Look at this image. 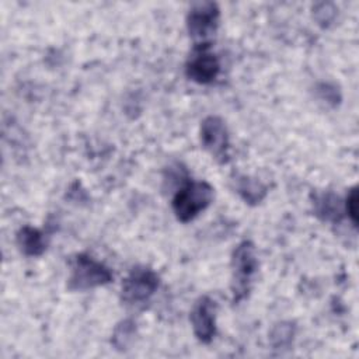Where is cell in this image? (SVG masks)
I'll use <instances>...</instances> for the list:
<instances>
[{
  "mask_svg": "<svg viewBox=\"0 0 359 359\" xmlns=\"http://www.w3.org/2000/svg\"><path fill=\"white\" fill-rule=\"evenodd\" d=\"M213 199V188L206 181H189L172 198L175 217L187 223L203 212Z\"/></svg>",
  "mask_w": 359,
  "mask_h": 359,
  "instance_id": "6da1fadb",
  "label": "cell"
},
{
  "mask_svg": "<svg viewBox=\"0 0 359 359\" xmlns=\"http://www.w3.org/2000/svg\"><path fill=\"white\" fill-rule=\"evenodd\" d=\"M231 268H233V280H231V292L233 302H240L244 299L254 279V275L258 269V259L255 252V245L251 241H241L233 251L231 257Z\"/></svg>",
  "mask_w": 359,
  "mask_h": 359,
  "instance_id": "7a4b0ae2",
  "label": "cell"
},
{
  "mask_svg": "<svg viewBox=\"0 0 359 359\" xmlns=\"http://www.w3.org/2000/svg\"><path fill=\"white\" fill-rule=\"evenodd\" d=\"M112 280V272L87 254L76 255L69 276V289L88 290Z\"/></svg>",
  "mask_w": 359,
  "mask_h": 359,
  "instance_id": "3957f363",
  "label": "cell"
},
{
  "mask_svg": "<svg viewBox=\"0 0 359 359\" xmlns=\"http://www.w3.org/2000/svg\"><path fill=\"white\" fill-rule=\"evenodd\" d=\"M158 287L157 273L146 266H136L122 283V300L128 304L147 302Z\"/></svg>",
  "mask_w": 359,
  "mask_h": 359,
  "instance_id": "277c9868",
  "label": "cell"
},
{
  "mask_svg": "<svg viewBox=\"0 0 359 359\" xmlns=\"http://www.w3.org/2000/svg\"><path fill=\"white\" fill-rule=\"evenodd\" d=\"M220 72L217 56L212 52L210 43H196L185 65V74L199 84L212 83Z\"/></svg>",
  "mask_w": 359,
  "mask_h": 359,
  "instance_id": "5b68a950",
  "label": "cell"
},
{
  "mask_svg": "<svg viewBox=\"0 0 359 359\" xmlns=\"http://www.w3.org/2000/svg\"><path fill=\"white\" fill-rule=\"evenodd\" d=\"M201 142L206 151L219 163L229 160V130L226 122L216 115L206 116L201 125Z\"/></svg>",
  "mask_w": 359,
  "mask_h": 359,
  "instance_id": "8992f818",
  "label": "cell"
},
{
  "mask_svg": "<svg viewBox=\"0 0 359 359\" xmlns=\"http://www.w3.org/2000/svg\"><path fill=\"white\" fill-rule=\"evenodd\" d=\"M219 7L216 3H198L195 4L187 18V27L189 35L199 41V43H208L206 39L213 35L219 24Z\"/></svg>",
  "mask_w": 359,
  "mask_h": 359,
  "instance_id": "52a82bcc",
  "label": "cell"
},
{
  "mask_svg": "<svg viewBox=\"0 0 359 359\" xmlns=\"http://www.w3.org/2000/svg\"><path fill=\"white\" fill-rule=\"evenodd\" d=\"M216 303L208 296H202L192 307L189 320L198 341L209 344L216 334Z\"/></svg>",
  "mask_w": 359,
  "mask_h": 359,
  "instance_id": "ba28073f",
  "label": "cell"
},
{
  "mask_svg": "<svg viewBox=\"0 0 359 359\" xmlns=\"http://www.w3.org/2000/svg\"><path fill=\"white\" fill-rule=\"evenodd\" d=\"M17 245L20 250L29 257H38L45 251L43 234L31 226H24L17 233Z\"/></svg>",
  "mask_w": 359,
  "mask_h": 359,
  "instance_id": "9c48e42d",
  "label": "cell"
},
{
  "mask_svg": "<svg viewBox=\"0 0 359 359\" xmlns=\"http://www.w3.org/2000/svg\"><path fill=\"white\" fill-rule=\"evenodd\" d=\"M237 192L250 205L259 203L266 195V187L255 178L243 175L237 178Z\"/></svg>",
  "mask_w": 359,
  "mask_h": 359,
  "instance_id": "30bf717a",
  "label": "cell"
},
{
  "mask_svg": "<svg viewBox=\"0 0 359 359\" xmlns=\"http://www.w3.org/2000/svg\"><path fill=\"white\" fill-rule=\"evenodd\" d=\"M314 212L323 220H338L342 213L341 201L331 192L321 194L314 199Z\"/></svg>",
  "mask_w": 359,
  "mask_h": 359,
  "instance_id": "8fae6325",
  "label": "cell"
},
{
  "mask_svg": "<svg viewBox=\"0 0 359 359\" xmlns=\"http://www.w3.org/2000/svg\"><path fill=\"white\" fill-rule=\"evenodd\" d=\"M294 335V325L292 323H279L271 332V344L275 349H286Z\"/></svg>",
  "mask_w": 359,
  "mask_h": 359,
  "instance_id": "7c38bea8",
  "label": "cell"
},
{
  "mask_svg": "<svg viewBox=\"0 0 359 359\" xmlns=\"http://www.w3.org/2000/svg\"><path fill=\"white\" fill-rule=\"evenodd\" d=\"M135 338V324L130 320L119 323L112 335V344L116 349H126Z\"/></svg>",
  "mask_w": 359,
  "mask_h": 359,
  "instance_id": "4fadbf2b",
  "label": "cell"
},
{
  "mask_svg": "<svg viewBox=\"0 0 359 359\" xmlns=\"http://www.w3.org/2000/svg\"><path fill=\"white\" fill-rule=\"evenodd\" d=\"M335 15V7L331 3H320L314 7V17L318 24L327 25Z\"/></svg>",
  "mask_w": 359,
  "mask_h": 359,
  "instance_id": "5bb4252c",
  "label": "cell"
},
{
  "mask_svg": "<svg viewBox=\"0 0 359 359\" xmlns=\"http://www.w3.org/2000/svg\"><path fill=\"white\" fill-rule=\"evenodd\" d=\"M345 210H346L351 222L353 223V226H356V223H358V189H356V187H353L346 196Z\"/></svg>",
  "mask_w": 359,
  "mask_h": 359,
  "instance_id": "9a60e30c",
  "label": "cell"
},
{
  "mask_svg": "<svg viewBox=\"0 0 359 359\" xmlns=\"http://www.w3.org/2000/svg\"><path fill=\"white\" fill-rule=\"evenodd\" d=\"M318 93H320L321 98H324V100L328 101V102L337 104V102L339 101V94H338V91H337L334 87H331V86H328V84H325V83L318 87Z\"/></svg>",
  "mask_w": 359,
  "mask_h": 359,
  "instance_id": "2e32d148",
  "label": "cell"
}]
</instances>
